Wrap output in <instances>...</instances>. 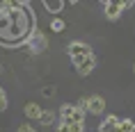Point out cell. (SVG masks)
I'll return each mask as SVG.
<instances>
[{
  "instance_id": "9",
  "label": "cell",
  "mask_w": 135,
  "mask_h": 132,
  "mask_svg": "<svg viewBox=\"0 0 135 132\" xmlns=\"http://www.w3.org/2000/svg\"><path fill=\"white\" fill-rule=\"evenodd\" d=\"M23 114H25L28 118H37V121H39V118H41V114H44V109H41L37 103H28L25 107H23Z\"/></svg>"
},
{
  "instance_id": "15",
  "label": "cell",
  "mask_w": 135,
  "mask_h": 132,
  "mask_svg": "<svg viewBox=\"0 0 135 132\" xmlns=\"http://www.w3.org/2000/svg\"><path fill=\"white\" fill-rule=\"evenodd\" d=\"M76 107H78L80 112H87V98H80L78 103H76Z\"/></svg>"
},
{
  "instance_id": "2",
  "label": "cell",
  "mask_w": 135,
  "mask_h": 132,
  "mask_svg": "<svg viewBox=\"0 0 135 132\" xmlns=\"http://www.w3.org/2000/svg\"><path fill=\"white\" fill-rule=\"evenodd\" d=\"M60 118H62V123H66V125H83L85 112H80L76 105L64 103L62 107H60Z\"/></svg>"
},
{
  "instance_id": "6",
  "label": "cell",
  "mask_w": 135,
  "mask_h": 132,
  "mask_svg": "<svg viewBox=\"0 0 135 132\" xmlns=\"http://www.w3.org/2000/svg\"><path fill=\"white\" fill-rule=\"evenodd\" d=\"M103 9H105V16L110 21H117L119 14H121V9H124V2H121V0H112V2H105Z\"/></svg>"
},
{
  "instance_id": "18",
  "label": "cell",
  "mask_w": 135,
  "mask_h": 132,
  "mask_svg": "<svg viewBox=\"0 0 135 132\" xmlns=\"http://www.w3.org/2000/svg\"><path fill=\"white\" fill-rule=\"evenodd\" d=\"M57 132H71V125H66V123H60Z\"/></svg>"
},
{
  "instance_id": "14",
  "label": "cell",
  "mask_w": 135,
  "mask_h": 132,
  "mask_svg": "<svg viewBox=\"0 0 135 132\" xmlns=\"http://www.w3.org/2000/svg\"><path fill=\"white\" fill-rule=\"evenodd\" d=\"M41 93H44L46 98H53V96H55V89H53V87H44V89H41Z\"/></svg>"
},
{
  "instance_id": "17",
  "label": "cell",
  "mask_w": 135,
  "mask_h": 132,
  "mask_svg": "<svg viewBox=\"0 0 135 132\" xmlns=\"http://www.w3.org/2000/svg\"><path fill=\"white\" fill-rule=\"evenodd\" d=\"M5 107H7V96L0 93V112H5Z\"/></svg>"
},
{
  "instance_id": "16",
  "label": "cell",
  "mask_w": 135,
  "mask_h": 132,
  "mask_svg": "<svg viewBox=\"0 0 135 132\" xmlns=\"http://www.w3.org/2000/svg\"><path fill=\"white\" fill-rule=\"evenodd\" d=\"M18 132H37V130L30 123H23V125H18Z\"/></svg>"
},
{
  "instance_id": "4",
  "label": "cell",
  "mask_w": 135,
  "mask_h": 132,
  "mask_svg": "<svg viewBox=\"0 0 135 132\" xmlns=\"http://www.w3.org/2000/svg\"><path fill=\"white\" fill-rule=\"evenodd\" d=\"M48 48V39L44 36V32H32L28 39V50L32 52V55H39V52H44V50Z\"/></svg>"
},
{
  "instance_id": "3",
  "label": "cell",
  "mask_w": 135,
  "mask_h": 132,
  "mask_svg": "<svg viewBox=\"0 0 135 132\" xmlns=\"http://www.w3.org/2000/svg\"><path fill=\"white\" fill-rule=\"evenodd\" d=\"M66 52L71 55V62H73V66H76V64H80L85 57L92 55V48H89L87 43H83V41H71L69 48H66Z\"/></svg>"
},
{
  "instance_id": "1",
  "label": "cell",
  "mask_w": 135,
  "mask_h": 132,
  "mask_svg": "<svg viewBox=\"0 0 135 132\" xmlns=\"http://www.w3.org/2000/svg\"><path fill=\"white\" fill-rule=\"evenodd\" d=\"M30 28H32V9H28V5H21L12 12L0 9V43L16 46L23 39H30Z\"/></svg>"
},
{
  "instance_id": "5",
  "label": "cell",
  "mask_w": 135,
  "mask_h": 132,
  "mask_svg": "<svg viewBox=\"0 0 135 132\" xmlns=\"http://www.w3.org/2000/svg\"><path fill=\"white\" fill-rule=\"evenodd\" d=\"M103 109H105V100L101 96H89L87 98V112L89 114H96L99 116V114H103Z\"/></svg>"
},
{
  "instance_id": "8",
  "label": "cell",
  "mask_w": 135,
  "mask_h": 132,
  "mask_svg": "<svg viewBox=\"0 0 135 132\" xmlns=\"http://www.w3.org/2000/svg\"><path fill=\"white\" fill-rule=\"evenodd\" d=\"M119 125H121V118L117 116H108L101 125V132H119Z\"/></svg>"
},
{
  "instance_id": "20",
  "label": "cell",
  "mask_w": 135,
  "mask_h": 132,
  "mask_svg": "<svg viewBox=\"0 0 135 132\" xmlns=\"http://www.w3.org/2000/svg\"><path fill=\"white\" fill-rule=\"evenodd\" d=\"M133 73H135V66H133Z\"/></svg>"
},
{
  "instance_id": "12",
  "label": "cell",
  "mask_w": 135,
  "mask_h": 132,
  "mask_svg": "<svg viewBox=\"0 0 135 132\" xmlns=\"http://www.w3.org/2000/svg\"><path fill=\"white\" fill-rule=\"evenodd\" d=\"M119 132H135V125H133V121H131V118H121Z\"/></svg>"
},
{
  "instance_id": "11",
  "label": "cell",
  "mask_w": 135,
  "mask_h": 132,
  "mask_svg": "<svg viewBox=\"0 0 135 132\" xmlns=\"http://www.w3.org/2000/svg\"><path fill=\"white\" fill-rule=\"evenodd\" d=\"M53 121H55V114H53V112H50V109H44L41 118H39V123H41V125H50V123H53Z\"/></svg>"
},
{
  "instance_id": "13",
  "label": "cell",
  "mask_w": 135,
  "mask_h": 132,
  "mask_svg": "<svg viewBox=\"0 0 135 132\" xmlns=\"http://www.w3.org/2000/svg\"><path fill=\"white\" fill-rule=\"evenodd\" d=\"M50 30H53V32H62L64 30V21L62 18H53V21H50Z\"/></svg>"
},
{
  "instance_id": "10",
  "label": "cell",
  "mask_w": 135,
  "mask_h": 132,
  "mask_svg": "<svg viewBox=\"0 0 135 132\" xmlns=\"http://www.w3.org/2000/svg\"><path fill=\"white\" fill-rule=\"evenodd\" d=\"M44 7H46V12H53V14H57V12H62L64 2H62V0H44Z\"/></svg>"
},
{
  "instance_id": "21",
  "label": "cell",
  "mask_w": 135,
  "mask_h": 132,
  "mask_svg": "<svg viewBox=\"0 0 135 132\" xmlns=\"http://www.w3.org/2000/svg\"><path fill=\"white\" fill-rule=\"evenodd\" d=\"M0 93H2V89H0Z\"/></svg>"
},
{
  "instance_id": "7",
  "label": "cell",
  "mask_w": 135,
  "mask_h": 132,
  "mask_svg": "<svg viewBox=\"0 0 135 132\" xmlns=\"http://www.w3.org/2000/svg\"><path fill=\"white\" fill-rule=\"evenodd\" d=\"M94 66H96V59H94V55H89V57H85L80 64H76V71H78L80 75H89L94 71Z\"/></svg>"
},
{
  "instance_id": "19",
  "label": "cell",
  "mask_w": 135,
  "mask_h": 132,
  "mask_svg": "<svg viewBox=\"0 0 135 132\" xmlns=\"http://www.w3.org/2000/svg\"><path fill=\"white\" fill-rule=\"evenodd\" d=\"M0 71H2V64H0Z\"/></svg>"
}]
</instances>
